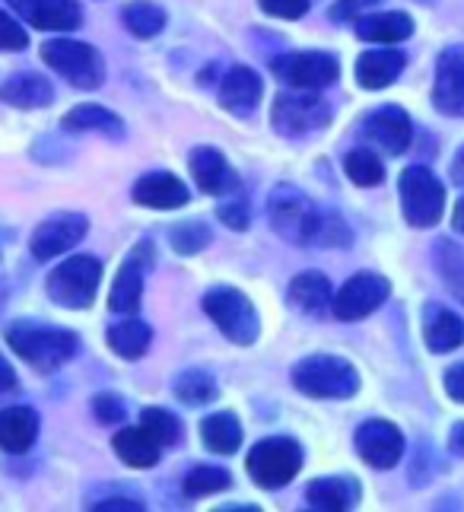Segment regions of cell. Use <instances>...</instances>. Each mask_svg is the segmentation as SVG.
I'll return each instance as SVG.
<instances>
[{
  "label": "cell",
  "instance_id": "obj_2",
  "mask_svg": "<svg viewBox=\"0 0 464 512\" xmlns=\"http://www.w3.org/2000/svg\"><path fill=\"white\" fill-rule=\"evenodd\" d=\"M293 385L309 398H350L360 388V376L347 360L318 353L296 363Z\"/></svg>",
  "mask_w": 464,
  "mask_h": 512
},
{
  "label": "cell",
  "instance_id": "obj_38",
  "mask_svg": "<svg viewBox=\"0 0 464 512\" xmlns=\"http://www.w3.org/2000/svg\"><path fill=\"white\" fill-rule=\"evenodd\" d=\"M207 242H210V229L204 223H198V220H188L178 229H172V245H175V252H182V255L204 252Z\"/></svg>",
  "mask_w": 464,
  "mask_h": 512
},
{
  "label": "cell",
  "instance_id": "obj_43",
  "mask_svg": "<svg viewBox=\"0 0 464 512\" xmlns=\"http://www.w3.org/2000/svg\"><path fill=\"white\" fill-rule=\"evenodd\" d=\"M217 214H220V220L229 223L232 229H245V226H248V201H245V198L223 201Z\"/></svg>",
  "mask_w": 464,
  "mask_h": 512
},
{
  "label": "cell",
  "instance_id": "obj_10",
  "mask_svg": "<svg viewBox=\"0 0 464 512\" xmlns=\"http://www.w3.org/2000/svg\"><path fill=\"white\" fill-rule=\"evenodd\" d=\"M391 287H388V280L379 277V274H356L350 277L344 290L334 296V315L337 319H344V322H356V319H366L369 312H376L385 299H388Z\"/></svg>",
  "mask_w": 464,
  "mask_h": 512
},
{
  "label": "cell",
  "instance_id": "obj_39",
  "mask_svg": "<svg viewBox=\"0 0 464 512\" xmlns=\"http://www.w3.org/2000/svg\"><path fill=\"white\" fill-rule=\"evenodd\" d=\"M439 268H442L445 280L452 284V290L458 293V299L464 303V261H461V255L452 242H439Z\"/></svg>",
  "mask_w": 464,
  "mask_h": 512
},
{
  "label": "cell",
  "instance_id": "obj_44",
  "mask_svg": "<svg viewBox=\"0 0 464 512\" xmlns=\"http://www.w3.org/2000/svg\"><path fill=\"white\" fill-rule=\"evenodd\" d=\"M376 4L379 0H337V4L331 7V16L334 20H360V16Z\"/></svg>",
  "mask_w": 464,
  "mask_h": 512
},
{
  "label": "cell",
  "instance_id": "obj_12",
  "mask_svg": "<svg viewBox=\"0 0 464 512\" xmlns=\"http://www.w3.org/2000/svg\"><path fill=\"white\" fill-rule=\"evenodd\" d=\"M86 226L89 223H86L83 214H55L32 233L29 249L39 261L58 258V255L74 249V245L86 236Z\"/></svg>",
  "mask_w": 464,
  "mask_h": 512
},
{
  "label": "cell",
  "instance_id": "obj_5",
  "mask_svg": "<svg viewBox=\"0 0 464 512\" xmlns=\"http://www.w3.org/2000/svg\"><path fill=\"white\" fill-rule=\"evenodd\" d=\"M401 207L410 226H436L445 207V188L430 169L410 166L401 175Z\"/></svg>",
  "mask_w": 464,
  "mask_h": 512
},
{
  "label": "cell",
  "instance_id": "obj_26",
  "mask_svg": "<svg viewBox=\"0 0 464 512\" xmlns=\"http://www.w3.org/2000/svg\"><path fill=\"white\" fill-rule=\"evenodd\" d=\"M51 83L39 74H16L0 83V99L16 105V109H42L51 102Z\"/></svg>",
  "mask_w": 464,
  "mask_h": 512
},
{
  "label": "cell",
  "instance_id": "obj_29",
  "mask_svg": "<svg viewBox=\"0 0 464 512\" xmlns=\"http://www.w3.org/2000/svg\"><path fill=\"white\" fill-rule=\"evenodd\" d=\"M201 439H204V446L210 452L229 455V452H236L239 443H242V427H239V420L232 414H210L201 423Z\"/></svg>",
  "mask_w": 464,
  "mask_h": 512
},
{
  "label": "cell",
  "instance_id": "obj_48",
  "mask_svg": "<svg viewBox=\"0 0 464 512\" xmlns=\"http://www.w3.org/2000/svg\"><path fill=\"white\" fill-rule=\"evenodd\" d=\"M449 449L464 458V423H455V430L449 436Z\"/></svg>",
  "mask_w": 464,
  "mask_h": 512
},
{
  "label": "cell",
  "instance_id": "obj_3",
  "mask_svg": "<svg viewBox=\"0 0 464 512\" xmlns=\"http://www.w3.org/2000/svg\"><path fill=\"white\" fill-rule=\"evenodd\" d=\"M102 280V264L89 255L67 258L48 277V296L64 309H86L96 299Z\"/></svg>",
  "mask_w": 464,
  "mask_h": 512
},
{
  "label": "cell",
  "instance_id": "obj_6",
  "mask_svg": "<svg viewBox=\"0 0 464 512\" xmlns=\"http://www.w3.org/2000/svg\"><path fill=\"white\" fill-rule=\"evenodd\" d=\"M204 312L210 315L217 328L236 344H252L258 338V315L255 306L248 303V296L232 290V287H217L204 296Z\"/></svg>",
  "mask_w": 464,
  "mask_h": 512
},
{
  "label": "cell",
  "instance_id": "obj_28",
  "mask_svg": "<svg viewBox=\"0 0 464 512\" xmlns=\"http://www.w3.org/2000/svg\"><path fill=\"white\" fill-rule=\"evenodd\" d=\"M115 452L121 455V462L131 465V468H153L159 462V443L144 427L121 430L115 436Z\"/></svg>",
  "mask_w": 464,
  "mask_h": 512
},
{
  "label": "cell",
  "instance_id": "obj_37",
  "mask_svg": "<svg viewBox=\"0 0 464 512\" xmlns=\"http://www.w3.org/2000/svg\"><path fill=\"white\" fill-rule=\"evenodd\" d=\"M229 484H232V478L223 468H194L185 478V493L188 497H210V493L226 490Z\"/></svg>",
  "mask_w": 464,
  "mask_h": 512
},
{
  "label": "cell",
  "instance_id": "obj_46",
  "mask_svg": "<svg viewBox=\"0 0 464 512\" xmlns=\"http://www.w3.org/2000/svg\"><path fill=\"white\" fill-rule=\"evenodd\" d=\"M93 509H102V512H112V509H134V512H140L144 506H140L137 500H99Z\"/></svg>",
  "mask_w": 464,
  "mask_h": 512
},
{
  "label": "cell",
  "instance_id": "obj_20",
  "mask_svg": "<svg viewBox=\"0 0 464 512\" xmlns=\"http://www.w3.org/2000/svg\"><path fill=\"white\" fill-rule=\"evenodd\" d=\"M404 70V55L395 48H376L366 51L356 61V83L366 86V90H382V86H391L398 80V74Z\"/></svg>",
  "mask_w": 464,
  "mask_h": 512
},
{
  "label": "cell",
  "instance_id": "obj_15",
  "mask_svg": "<svg viewBox=\"0 0 464 512\" xmlns=\"http://www.w3.org/2000/svg\"><path fill=\"white\" fill-rule=\"evenodd\" d=\"M7 4L35 29L67 32V29H77L83 20V13L74 0H7Z\"/></svg>",
  "mask_w": 464,
  "mask_h": 512
},
{
  "label": "cell",
  "instance_id": "obj_11",
  "mask_svg": "<svg viewBox=\"0 0 464 512\" xmlns=\"http://www.w3.org/2000/svg\"><path fill=\"white\" fill-rule=\"evenodd\" d=\"M356 452L363 455V462L372 468H395L404 455V436L395 423L388 420H366L356 430Z\"/></svg>",
  "mask_w": 464,
  "mask_h": 512
},
{
  "label": "cell",
  "instance_id": "obj_17",
  "mask_svg": "<svg viewBox=\"0 0 464 512\" xmlns=\"http://www.w3.org/2000/svg\"><path fill=\"white\" fill-rule=\"evenodd\" d=\"M134 201L153 210H175L188 204V188L169 172H150L134 185Z\"/></svg>",
  "mask_w": 464,
  "mask_h": 512
},
{
  "label": "cell",
  "instance_id": "obj_9",
  "mask_svg": "<svg viewBox=\"0 0 464 512\" xmlns=\"http://www.w3.org/2000/svg\"><path fill=\"white\" fill-rule=\"evenodd\" d=\"M337 58L325 55V51H296V55H283L274 61V74L287 80L299 90H325L337 80Z\"/></svg>",
  "mask_w": 464,
  "mask_h": 512
},
{
  "label": "cell",
  "instance_id": "obj_41",
  "mask_svg": "<svg viewBox=\"0 0 464 512\" xmlns=\"http://www.w3.org/2000/svg\"><path fill=\"white\" fill-rule=\"evenodd\" d=\"M93 411L102 423H121L124 417H128V404H124L118 395H96L93 398Z\"/></svg>",
  "mask_w": 464,
  "mask_h": 512
},
{
  "label": "cell",
  "instance_id": "obj_1",
  "mask_svg": "<svg viewBox=\"0 0 464 512\" xmlns=\"http://www.w3.org/2000/svg\"><path fill=\"white\" fill-rule=\"evenodd\" d=\"M7 344L39 373H51V369L64 366L77 353V338L70 331L26 322H16L7 328Z\"/></svg>",
  "mask_w": 464,
  "mask_h": 512
},
{
  "label": "cell",
  "instance_id": "obj_34",
  "mask_svg": "<svg viewBox=\"0 0 464 512\" xmlns=\"http://www.w3.org/2000/svg\"><path fill=\"white\" fill-rule=\"evenodd\" d=\"M175 395H178V401L198 408V404H207L217 398V382H213L207 373H201V369H188V373L175 379Z\"/></svg>",
  "mask_w": 464,
  "mask_h": 512
},
{
  "label": "cell",
  "instance_id": "obj_27",
  "mask_svg": "<svg viewBox=\"0 0 464 512\" xmlns=\"http://www.w3.org/2000/svg\"><path fill=\"white\" fill-rule=\"evenodd\" d=\"M331 303H334V299H331V284H328L325 274L306 271V274H299L290 284V306L299 309V312L321 315Z\"/></svg>",
  "mask_w": 464,
  "mask_h": 512
},
{
  "label": "cell",
  "instance_id": "obj_47",
  "mask_svg": "<svg viewBox=\"0 0 464 512\" xmlns=\"http://www.w3.org/2000/svg\"><path fill=\"white\" fill-rule=\"evenodd\" d=\"M13 382H16V373H13V366L0 357V392H7V388H13Z\"/></svg>",
  "mask_w": 464,
  "mask_h": 512
},
{
  "label": "cell",
  "instance_id": "obj_45",
  "mask_svg": "<svg viewBox=\"0 0 464 512\" xmlns=\"http://www.w3.org/2000/svg\"><path fill=\"white\" fill-rule=\"evenodd\" d=\"M445 392L464 404V363L452 366L449 373H445Z\"/></svg>",
  "mask_w": 464,
  "mask_h": 512
},
{
  "label": "cell",
  "instance_id": "obj_23",
  "mask_svg": "<svg viewBox=\"0 0 464 512\" xmlns=\"http://www.w3.org/2000/svg\"><path fill=\"white\" fill-rule=\"evenodd\" d=\"M140 258H144V245L137 249V255L124 264V268L118 271L115 284H112V293H109V306L112 312H134L140 306V296H144V264H140Z\"/></svg>",
  "mask_w": 464,
  "mask_h": 512
},
{
  "label": "cell",
  "instance_id": "obj_18",
  "mask_svg": "<svg viewBox=\"0 0 464 512\" xmlns=\"http://www.w3.org/2000/svg\"><path fill=\"white\" fill-rule=\"evenodd\" d=\"M261 102V80L255 70L232 67L220 86V105L232 115H252Z\"/></svg>",
  "mask_w": 464,
  "mask_h": 512
},
{
  "label": "cell",
  "instance_id": "obj_24",
  "mask_svg": "<svg viewBox=\"0 0 464 512\" xmlns=\"http://www.w3.org/2000/svg\"><path fill=\"white\" fill-rule=\"evenodd\" d=\"M39 436V417L32 408H7L0 411V449L26 452Z\"/></svg>",
  "mask_w": 464,
  "mask_h": 512
},
{
  "label": "cell",
  "instance_id": "obj_42",
  "mask_svg": "<svg viewBox=\"0 0 464 512\" xmlns=\"http://www.w3.org/2000/svg\"><path fill=\"white\" fill-rule=\"evenodd\" d=\"M264 13L280 16V20H299L309 10V0H261Z\"/></svg>",
  "mask_w": 464,
  "mask_h": 512
},
{
  "label": "cell",
  "instance_id": "obj_40",
  "mask_svg": "<svg viewBox=\"0 0 464 512\" xmlns=\"http://www.w3.org/2000/svg\"><path fill=\"white\" fill-rule=\"evenodd\" d=\"M26 45H29L26 29L16 20H10L7 13H0V51H20Z\"/></svg>",
  "mask_w": 464,
  "mask_h": 512
},
{
  "label": "cell",
  "instance_id": "obj_32",
  "mask_svg": "<svg viewBox=\"0 0 464 512\" xmlns=\"http://www.w3.org/2000/svg\"><path fill=\"white\" fill-rule=\"evenodd\" d=\"M150 338H153V331L144 322H137V319L118 322V325L109 328V344H112V350L118 353V357H124V360L144 357V350L150 347Z\"/></svg>",
  "mask_w": 464,
  "mask_h": 512
},
{
  "label": "cell",
  "instance_id": "obj_31",
  "mask_svg": "<svg viewBox=\"0 0 464 512\" xmlns=\"http://www.w3.org/2000/svg\"><path fill=\"white\" fill-rule=\"evenodd\" d=\"M302 242L306 245H321V249H341V245H350V229L337 214H312L306 233H302Z\"/></svg>",
  "mask_w": 464,
  "mask_h": 512
},
{
  "label": "cell",
  "instance_id": "obj_8",
  "mask_svg": "<svg viewBox=\"0 0 464 512\" xmlns=\"http://www.w3.org/2000/svg\"><path fill=\"white\" fill-rule=\"evenodd\" d=\"M331 121V109L321 96L280 93L274 102V128L283 137H312Z\"/></svg>",
  "mask_w": 464,
  "mask_h": 512
},
{
  "label": "cell",
  "instance_id": "obj_36",
  "mask_svg": "<svg viewBox=\"0 0 464 512\" xmlns=\"http://www.w3.org/2000/svg\"><path fill=\"white\" fill-rule=\"evenodd\" d=\"M140 427H144L159 446H175L178 439H182V423L163 408H147L140 414Z\"/></svg>",
  "mask_w": 464,
  "mask_h": 512
},
{
  "label": "cell",
  "instance_id": "obj_13",
  "mask_svg": "<svg viewBox=\"0 0 464 512\" xmlns=\"http://www.w3.org/2000/svg\"><path fill=\"white\" fill-rule=\"evenodd\" d=\"M267 214H271V223L280 236L287 239H296L302 242V233H306V226L312 220V204L306 194H299L296 188L283 185L271 194V204H267Z\"/></svg>",
  "mask_w": 464,
  "mask_h": 512
},
{
  "label": "cell",
  "instance_id": "obj_33",
  "mask_svg": "<svg viewBox=\"0 0 464 512\" xmlns=\"http://www.w3.org/2000/svg\"><path fill=\"white\" fill-rule=\"evenodd\" d=\"M121 20L128 26L137 39H153V35L163 32L166 26V13L153 7V4H144V0H137V4H128L121 10Z\"/></svg>",
  "mask_w": 464,
  "mask_h": 512
},
{
  "label": "cell",
  "instance_id": "obj_25",
  "mask_svg": "<svg viewBox=\"0 0 464 512\" xmlns=\"http://www.w3.org/2000/svg\"><path fill=\"white\" fill-rule=\"evenodd\" d=\"M414 32L407 13H376V16H360L356 20V35L363 42H379V45H395L404 42Z\"/></svg>",
  "mask_w": 464,
  "mask_h": 512
},
{
  "label": "cell",
  "instance_id": "obj_22",
  "mask_svg": "<svg viewBox=\"0 0 464 512\" xmlns=\"http://www.w3.org/2000/svg\"><path fill=\"white\" fill-rule=\"evenodd\" d=\"M306 500L318 512H344V509H353L356 500H360V487L350 478H321L309 484Z\"/></svg>",
  "mask_w": 464,
  "mask_h": 512
},
{
  "label": "cell",
  "instance_id": "obj_7",
  "mask_svg": "<svg viewBox=\"0 0 464 512\" xmlns=\"http://www.w3.org/2000/svg\"><path fill=\"white\" fill-rule=\"evenodd\" d=\"M302 468V449L293 439H264L248 455V474L255 478V484L274 490L287 487Z\"/></svg>",
  "mask_w": 464,
  "mask_h": 512
},
{
  "label": "cell",
  "instance_id": "obj_16",
  "mask_svg": "<svg viewBox=\"0 0 464 512\" xmlns=\"http://www.w3.org/2000/svg\"><path fill=\"white\" fill-rule=\"evenodd\" d=\"M366 134L372 144H379L385 153L398 156L410 147V118L398 105H385V109L372 112L366 118Z\"/></svg>",
  "mask_w": 464,
  "mask_h": 512
},
{
  "label": "cell",
  "instance_id": "obj_14",
  "mask_svg": "<svg viewBox=\"0 0 464 512\" xmlns=\"http://www.w3.org/2000/svg\"><path fill=\"white\" fill-rule=\"evenodd\" d=\"M433 102L442 115L464 118V51L461 48H449L439 58Z\"/></svg>",
  "mask_w": 464,
  "mask_h": 512
},
{
  "label": "cell",
  "instance_id": "obj_50",
  "mask_svg": "<svg viewBox=\"0 0 464 512\" xmlns=\"http://www.w3.org/2000/svg\"><path fill=\"white\" fill-rule=\"evenodd\" d=\"M452 223H455L458 233H464V198H461V201H458V207H455V217H452Z\"/></svg>",
  "mask_w": 464,
  "mask_h": 512
},
{
  "label": "cell",
  "instance_id": "obj_49",
  "mask_svg": "<svg viewBox=\"0 0 464 512\" xmlns=\"http://www.w3.org/2000/svg\"><path fill=\"white\" fill-rule=\"evenodd\" d=\"M452 179H455L458 185H464V150L455 156V163H452Z\"/></svg>",
  "mask_w": 464,
  "mask_h": 512
},
{
  "label": "cell",
  "instance_id": "obj_19",
  "mask_svg": "<svg viewBox=\"0 0 464 512\" xmlns=\"http://www.w3.org/2000/svg\"><path fill=\"white\" fill-rule=\"evenodd\" d=\"M423 338L433 353H449L464 344V322L452 309L430 303L423 309Z\"/></svg>",
  "mask_w": 464,
  "mask_h": 512
},
{
  "label": "cell",
  "instance_id": "obj_35",
  "mask_svg": "<svg viewBox=\"0 0 464 512\" xmlns=\"http://www.w3.org/2000/svg\"><path fill=\"white\" fill-rule=\"evenodd\" d=\"M344 169L350 175V182L363 185V188L379 185L385 179V166H382V160L372 150H350L347 160H344Z\"/></svg>",
  "mask_w": 464,
  "mask_h": 512
},
{
  "label": "cell",
  "instance_id": "obj_21",
  "mask_svg": "<svg viewBox=\"0 0 464 512\" xmlns=\"http://www.w3.org/2000/svg\"><path fill=\"white\" fill-rule=\"evenodd\" d=\"M191 175L207 194H229L236 188V175L226 166L223 153L213 147H198L191 153Z\"/></svg>",
  "mask_w": 464,
  "mask_h": 512
},
{
  "label": "cell",
  "instance_id": "obj_4",
  "mask_svg": "<svg viewBox=\"0 0 464 512\" xmlns=\"http://www.w3.org/2000/svg\"><path fill=\"white\" fill-rule=\"evenodd\" d=\"M42 61L61 74L77 90H96L102 83V58L96 55L93 45L74 42V39H55L42 45Z\"/></svg>",
  "mask_w": 464,
  "mask_h": 512
},
{
  "label": "cell",
  "instance_id": "obj_30",
  "mask_svg": "<svg viewBox=\"0 0 464 512\" xmlns=\"http://www.w3.org/2000/svg\"><path fill=\"white\" fill-rule=\"evenodd\" d=\"M64 128L67 131H93V134H105V137H121L124 134L121 118L99 109V105H77L74 112H67Z\"/></svg>",
  "mask_w": 464,
  "mask_h": 512
}]
</instances>
